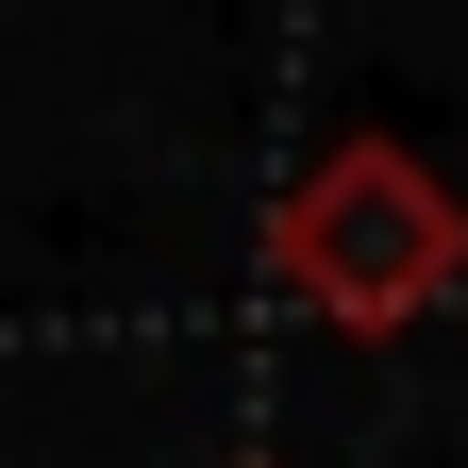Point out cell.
Segmentation results:
<instances>
[{
  "label": "cell",
  "instance_id": "obj_1",
  "mask_svg": "<svg viewBox=\"0 0 468 468\" xmlns=\"http://www.w3.org/2000/svg\"><path fill=\"white\" fill-rule=\"evenodd\" d=\"M268 284L302 318H335V335H419L468 284V201L401 134H335L302 185H284V218H268Z\"/></svg>",
  "mask_w": 468,
  "mask_h": 468
}]
</instances>
